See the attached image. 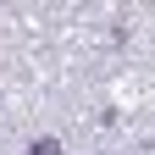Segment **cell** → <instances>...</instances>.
Returning a JSON list of instances; mask_svg holds the SVG:
<instances>
[{"instance_id": "obj_1", "label": "cell", "mask_w": 155, "mask_h": 155, "mask_svg": "<svg viewBox=\"0 0 155 155\" xmlns=\"http://www.w3.org/2000/svg\"><path fill=\"white\" fill-rule=\"evenodd\" d=\"M22 155H67V150H61V139H33Z\"/></svg>"}]
</instances>
